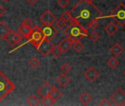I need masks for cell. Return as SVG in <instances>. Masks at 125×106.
Here are the masks:
<instances>
[{"label":"cell","instance_id":"obj_1","mask_svg":"<svg viewBox=\"0 0 125 106\" xmlns=\"http://www.w3.org/2000/svg\"><path fill=\"white\" fill-rule=\"evenodd\" d=\"M72 19L83 28L88 30V26L91 21L103 17L100 10L93 4L85 0H80L69 11Z\"/></svg>","mask_w":125,"mask_h":106},{"label":"cell","instance_id":"obj_2","mask_svg":"<svg viewBox=\"0 0 125 106\" xmlns=\"http://www.w3.org/2000/svg\"><path fill=\"white\" fill-rule=\"evenodd\" d=\"M63 33L66 36H73L77 40L80 41V39L88 36V30L72 20L69 22V25L63 30Z\"/></svg>","mask_w":125,"mask_h":106},{"label":"cell","instance_id":"obj_3","mask_svg":"<svg viewBox=\"0 0 125 106\" xmlns=\"http://www.w3.org/2000/svg\"><path fill=\"white\" fill-rule=\"evenodd\" d=\"M15 88V84L2 72L0 71V102H2L8 94L14 91Z\"/></svg>","mask_w":125,"mask_h":106},{"label":"cell","instance_id":"obj_4","mask_svg":"<svg viewBox=\"0 0 125 106\" xmlns=\"http://www.w3.org/2000/svg\"><path fill=\"white\" fill-rule=\"evenodd\" d=\"M26 38L27 39V42L23 43L22 45H21V46L25 45L27 43H31L35 46V48L37 49L39 44L41 43V42L42 41V40L43 39L42 28L40 27L39 26H34L33 27H32V31L30 34Z\"/></svg>","mask_w":125,"mask_h":106},{"label":"cell","instance_id":"obj_5","mask_svg":"<svg viewBox=\"0 0 125 106\" xmlns=\"http://www.w3.org/2000/svg\"><path fill=\"white\" fill-rule=\"evenodd\" d=\"M110 17L120 26L124 27L125 25V5L120 3L112 11Z\"/></svg>","mask_w":125,"mask_h":106},{"label":"cell","instance_id":"obj_6","mask_svg":"<svg viewBox=\"0 0 125 106\" xmlns=\"http://www.w3.org/2000/svg\"><path fill=\"white\" fill-rule=\"evenodd\" d=\"M111 101L118 106H122L125 105V91L121 88H118L110 96Z\"/></svg>","mask_w":125,"mask_h":106},{"label":"cell","instance_id":"obj_7","mask_svg":"<svg viewBox=\"0 0 125 106\" xmlns=\"http://www.w3.org/2000/svg\"><path fill=\"white\" fill-rule=\"evenodd\" d=\"M5 40L10 45V46H15L19 44L23 41V36L19 33L16 32L13 30H10V32L7 35Z\"/></svg>","mask_w":125,"mask_h":106},{"label":"cell","instance_id":"obj_8","mask_svg":"<svg viewBox=\"0 0 125 106\" xmlns=\"http://www.w3.org/2000/svg\"><path fill=\"white\" fill-rule=\"evenodd\" d=\"M53 47V44L52 43L51 41H49L47 39L43 38L39 46H38L37 49L39 51V52L43 56L48 55L51 52V50Z\"/></svg>","mask_w":125,"mask_h":106},{"label":"cell","instance_id":"obj_9","mask_svg":"<svg viewBox=\"0 0 125 106\" xmlns=\"http://www.w3.org/2000/svg\"><path fill=\"white\" fill-rule=\"evenodd\" d=\"M42 32L43 35V38L52 41L58 34V30L57 27H55L52 24L49 26H43V28L42 29Z\"/></svg>","mask_w":125,"mask_h":106},{"label":"cell","instance_id":"obj_10","mask_svg":"<svg viewBox=\"0 0 125 106\" xmlns=\"http://www.w3.org/2000/svg\"><path fill=\"white\" fill-rule=\"evenodd\" d=\"M40 21L42 23L43 26H49L52 25L57 21L56 16L50 11H46L41 17Z\"/></svg>","mask_w":125,"mask_h":106},{"label":"cell","instance_id":"obj_11","mask_svg":"<svg viewBox=\"0 0 125 106\" xmlns=\"http://www.w3.org/2000/svg\"><path fill=\"white\" fill-rule=\"evenodd\" d=\"M85 77L90 82H94L99 77V72L93 66H91L88 68L84 73Z\"/></svg>","mask_w":125,"mask_h":106},{"label":"cell","instance_id":"obj_12","mask_svg":"<svg viewBox=\"0 0 125 106\" xmlns=\"http://www.w3.org/2000/svg\"><path fill=\"white\" fill-rule=\"evenodd\" d=\"M52 86L48 83V82H45L37 91L38 94L41 96V97H44L46 96H49V94L52 89Z\"/></svg>","mask_w":125,"mask_h":106},{"label":"cell","instance_id":"obj_13","mask_svg":"<svg viewBox=\"0 0 125 106\" xmlns=\"http://www.w3.org/2000/svg\"><path fill=\"white\" fill-rule=\"evenodd\" d=\"M57 46H59L60 50L62 52V53H64V52H69L70 50V49L72 46V43L66 38L62 39L59 43V44Z\"/></svg>","mask_w":125,"mask_h":106},{"label":"cell","instance_id":"obj_14","mask_svg":"<svg viewBox=\"0 0 125 106\" xmlns=\"http://www.w3.org/2000/svg\"><path fill=\"white\" fill-rule=\"evenodd\" d=\"M11 29L5 21H0V38L5 39Z\"/></svg>","mask_w":125,"mask_h":106},{"label":"cell","instance_id":"obj_15","mask_svg":"<svg viewBox=\"0 0 125 106\" xmlns=\"http://www.w3.org/2000/svg\"><path fill=\"white\" fill-rule=\"evenodd\" d=\"M110 52L112 53V55L114 56V57H118L120 56L122 53L124 52V48L118 43H114V45L110 48Z\"/></svg>","mask_w":125,"mask_h":106},{"label":"cell","instance_id":"obj_16","mask_svg":"<svg viewBox=\"0 0 125 106\" xmlns=\"http://www.w3.org/2000/svg\"><path fill=\"white\" fill-rule=\"evenodd\" d=\"M56 81H57V83L58 85H60L61 87L64 88V87H66V85H68L70 83L71 79L68 76H66V74H60L57 77Z\"/></svg>","mask_w":125,"mask_h":106},{"label":"cell","instance_id":"obj_17","mask_svg":"<svg viewBox=\"0 0 125 106\" xmlns=\"http://www.w3.org/2000/svg\"><path fill=\"white\" fill-rule=\"evenodd\" d=\"M104 30L109 35L113 36L118 32V28L114 22H110L104 27Z\"/></svg>","mask_w":125,"mask_h":106},{"label":"cell","instance_id":"obj_18","mask_svg":"<svg viewBox=\"0 0 125 106\" xmlns=\"http://www.w3.org/2000/svg\"><path fill=\"white\" fill-rule=\"evenodd\" d=\"M49 96L54 102H57L58 99H60L62 97V92H61L59 89H57V88L52 87V89H51V91H50V92H49Z\"/></svg>","mask_w":125,"mask_h":106},{"label":"cell","instance_id":"obj_19","mask_svg":"<svg viewBox=\"0 0 125 106\" xmlns=\"http://www.w3.org/2000/svg\"><path fill=\"white\" fill-rule=\"evenodd\" d=\"M79 100H80V102L83 105H89V104L92 102L93 98H92V96H91L88 92L85 91V92H83V93L80 95V96L79 97Z\"/></svg>","mask_w":125,"mask_h":106},{"label":"cell","instance_id":"obj_20","mask_svg":"<svg viewBox=\"0 0 125 106\" xmlns=\"http://www.w3.org/2000/svg\"><path fill=\"white\" fill-rule=\"evenodd\" d=\"M31 31H32V27H27L22 24L18 28V32H19L23 37H25V38H27V36L30 34Z\"/></svg>","mask_w":125,"mask_h":106},{"label":"cell","instance_id":"obj_21","mask_svg":"<svg viewBox=\"0 0 125 106\" xmlns=\"http://www.w3.org/2000/svg\"><path fill=\"white\" fill-rule=\"evenodd\" d=\"M41 102V100L34 94L30 95L27 99V103L30 106H36L38 105Z\"/></svg>","mask_w":125,"mask_h":106},{"label":"cell","instance_id":"obj_22","mask_svg":"<svg viewBox=\"0 0 125 106\" xmlns=\"http://www.w3.org/2000/svg\"><path fill=\"white\" fill-rule=\"evenodd\" d=\"M41 102L43 105L45 106H51L53 105L56 102H54L49 96H46L44 97H42V99L41 100Z\"/></svg>","mask_w":125,"mask_h":106},{"label":"cell","instance_id":"obj_23","mask_svg":"<svg viewBox=\"0 0 125 106\" xmlns=\"http://www.w3.org/2000/svg\"><path fill=\"white\" fill-rule=\"evenodd\" d=\"M72 46H73V48L74 49V50L76 51V52H77V53L81 52L84 49V48H85V46H84L79 40L76 41L72 44Z\"/></svg>","mask_w":125,"mask_h":106},{"label":"cell","instance_id":"obj_24","mask_svg":"<svg viewBox=\"0 0 125 106\" xmlns=\"http://www.w3.org/2000/svg\"><path fill=\"white\" fill-rule=\"evenodd\" d=\"M51 54H52V55L55 58H59L62 54V52L60 50V49L59 48L58 46H53L52 50H51Z\"/></svg>","mask_w":125,"mask_h":106},{"label":"cell","instance_id":"obj_25","mask_svg":"<svg viewBox=\"0 0 125 106\" xmlns=\"http://www.w3.org/2000/svg\"><path fill=\"white\" fill-rule=\"evenodd\" d=\"M107 65L112 68V69H115L118 65V61L116 59L115 57H113L111 58H110L107 61Z\"/></svg>","mask_w":125,"mask_h":106},{"label":"cell","instance_id":"obj_26","mask_svg":"<svg viewBox=\"0 0 125 106\" xmlns=\"http://www.w3.org/2000/svg\"><path fill=\"white\" fill-rule=\"evenodd\" d=\"M67 24H68V23L66 21H65L64 20H62V19H58V20H57L55 21L56 27L60 29V30H62V28H64L65 27H66Z\"/></svg>","mask_w":125,"mask_h":106},{"label":"cell","instance_id":"obj_27","mask_svg":"<svg viewBox=\"0 0 125 106\" xmlns=\"http://www.w3.org/2000/svg\"><path fill=\"white\" fill-rule=\"evenodd\" d=\"M60 69H61V71L62 72V73L66 74L69 73V72L72 70V66H71L69 64L65 63V64H62V65L61 66Z\"/></svg>","mask_w":125,"mask_h":106},{"label":"cell","instance_id":"obj_28","mask_svg":"<svg viewBox=\"0 0 125 106\" xmlns=\"http://www.w3.org/2000/svg\"><path fill=\"white\" fill-rule=\"evenodd\" d=\"M60 19H62V20H64L65 21H66L67 23L70 22L72 19V16L71 14L69 11H66L62 13L60 16Z\"/></svg>","mask_w":125,"mask_h":106},{"label":"cell","instance_id":"obj_29","mask_svg":"<svg viewBox=\"0 0 125 106\" xmlns=\"http://www.w3.org/2000/svg\"><path fill=\"white\" fill-rule=\"evenodd\" d=\"M90 39L93 41V42H96L99 38H100V35L96 32V31H93L90 35H89Z\"/></svg>","mask_w":125,"mask_h":106},{"label":"cell","instance_id":"obj_30","mask_svg":"<svg viewBox=\"0 0 125 106\" xmlns=\"http://www.w3.org/2000/svg\"><path fill=\"white\" fill-rule=\"evenodd\" d=\"M29 63H30V65L33 69H37L40 65V61L38 58H33L30 59Z\"/></svg>","mask_w":125,"mask_h":106},{"label":"cell","instance_id":"obj_31","mask_svg":"<svg viewBox=\"0 0 125 106\" xmlns=\"http://www.w3.org/2000/svg\"><path fill=\"white\" fill-rule=\"evenodd\" d=\"M57 3L61 8H66L69 5L70 1L69 0H57Z\"/></svg>","mask_w":125,"mask_h":106},{"label":"cell","instance_id":"obj_32","mask_svg":"<svg viewBox=\"0 0 125 106\" xmlns=\"http://www.w3.org/2000/svg\"><path fill=\"white\" fill-rule=\"evenodd\" d=\"M99 21H98V19H94L93 21H91L89 24V26H88V30L89 29H92V30H95L98 27H99Z\"/></svg>","mask_w":125,"mask_h":106},{"label":"cell","instance_id":"obj_33","mask_svg":"<svg viewBox=\"0 0 125 106\" xmlns=\"http://www.w3.org/2000/svg\"><path fill=\"white\" fill-rule=\"evenodd\" d=\"M22 24H24L27 27H32V25H33V22L31 21L30 19L29 18H25L23 21H22Z\"/></svg>","mask_w":125,"mask_h":106},{"label":"cell","instance_id":"obj_34","mask_svg":"<svg viewBox=\"0 0 125 106\" xmlns=\"http://www.w3.org/2000/svg\"><path fill=\"white\" fill-rule=\"evenodd\" d=\"M99 106H110L111 105V103L109 102V100L106 98H104L99 104H98Z\"/></svg>","mask_w":125,"mask_h":106},{"label":"cell","instance_id":"obj_35","mask_svg":"<svg viewBox=\"0 0 125 106\" xmlns=\"http://www.w3.org/2000/svg\"><path fill=\"white\" fill-rule=\"evenodd\" d=\"M5 13H6L5 9L2 5H0V17L3 16L5 14Z\"/></svg>","mask_w":125,"mask_h":106},{"label":"cell","instance_id":"obj_36","mask_svg":"<svg viewBox=\"0 0 125 106\" xmlns=\"http://www.w3.org/2000/svg\"><path fill=\"white\" fill-rule=\"evenodd\" d=\"M27 2L29 5H34L37 3L38 2V0H27Z\"/></svg>","mask_w":125,"mask_h":106},{"label":"cell","instance_id":"obj_37","mask_svg":"<svg viewBox=\"0 0 125 106\" xmlns=\"http://www.w3.org/2000/svg\"><path fill=\"white\" fill-rule=\"evenodd\" d=\"M85 1H87V2H93L94 0H85Z\"/></svg>","mask_w":125,"mask_h":106},{"label":"cell","instance_id":"obj_38","mask_svg":"<svg viewBox=\"0 0 125 106\" xmlns=\"http://www.w3.org/2000/svg\"><path fill=\"white\" fill-rule=\"evenodd\" d=\"M2 1H4L5 2H8L9 1V0H2Z\"/></svg>","mask_w":125,"mask_h":106},{"label":"cell","instance_id":"obj_39","mask_svg":"<svg viewBox=\"0 0 125 106\" xmlns=\"http://www.w3.org/2000/svg\"><path fill=\"white\" fill-rule=\"evenodd\" d=\"M124 76H125V70H124Z\"/></svg>","mask_w":125,"mask_h":106}]
</instances>
